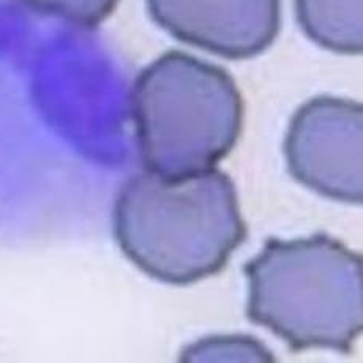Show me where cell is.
Returning <instances> with one entry per match:
<instances>
[{"label": "cell", "instance_id": "1", "mask_svg": "<svg viewBox=\"0 0 363 363\" xmlns=\"http://www.w3.org/2000/svg\"><path fill=\"white\" fill-rule=\"evenodd\" d=\"M247 233L233 179L213 167L184 177L145 171L116 199L118 247L162 283L184 286L216 275Z\"/></svg>", "mask_w": 363, "mask_h": 363}, {"label": "cell", "instance_id": "2", "mask_svg": "<svg viewBox=\"0 0 363 363\" xmlns=\"http://www.w3.org/2000/svg\"><path fill=\"white\" fill-rule=\"evenodd\" d=\"M247 318L292 351L349 354L363 329V261L329 234L269 239L245 264Z\"/></svg>", "mask_w": 363, "mask_h": 363}, {"label": "cell", "instance_id": "3", "mask_svg": "<svg viewBox=\"0 0 363 363\" xmlns=\"http://www.w3.org/2000/svg\"><path fill=\"white\" fill-rule=\"evenodd\" d=\"M131 116L144 169L184 177L212 169L239 141L243 100L225 68L169 51L133 84Z\"/></svg>", "mask_w": 363, "mask_h": 363}, {"label": "cell", "instance_id": "4", "mask_svg": "<svg viewBox=\"0 0 363 363\" xmlns=\"http://www.w3.org/2000/svg\"><path fill=\"white\" fill-rule=\"evenodd\" d=\"M283 152L288 171L310 190L347 204L363 201V108L314 96L292 116Z\"/></svg>", "mask_w": 363, "mask_h": 363}, {"label": "cell", "instance_id": "5", "mask_svg": "<svg viewBox=\"0 0 363 363\" xmlns=\"http://www.w3.org/2000/svg\"><path fill=\"white\" fill-rule=\"evenodd\" d=\"M174 38L231 60L269 50L281 26V0H145Z\"/></svg>", "mask_w": 363, "mask_h": 363}, {"label": "cell", "instance_id": "6", "mask_svg": "<svg viewBox=\"0 0 363 363\" xmlns=\"http://www.w3.org/2000/svg\"><path fill=\"white\" fill-rule=\"evenodd\" d=\"M300 29L313 43L337 54L363 51V0H294Z\"/></svg>", "mask_w": 363, "mask_h": 363}, {"label": "cell", "instance_id": "7", "mask_svg": "<svg viewBox=\"0 0 363 363\" xmlns=\"http://www.w3.org/2000/svg\"><path fill=\"white\" fill-rule=\"evenodd\" d=\"M35 11L81 27H96L113 15L121 0H19Z\"/></svg>", "mask_w": 363, "mask_h": 363}]
</instances>
